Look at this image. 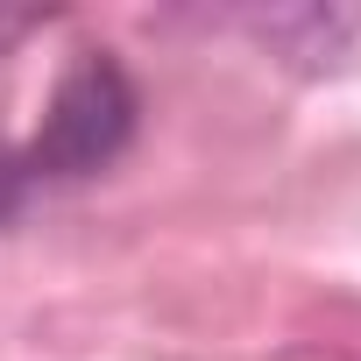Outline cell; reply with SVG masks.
<instances>
[{
	"instance_id": "7a4b0ae2",
	"label": "cell",
	"mask_w": 361,
	"mask_h": 361,
	"mask_svg": "<svg viewBox=\"0 0 361 361\" xmlns=\"http://www.w3.org/2000/svg\"><path fill=\"white\" fill-rule=\"evenodd\" d=\"M354 29H361L354 8H290V15H262V22H255V36H262L269 50L305 57V64H319V57H326V64L347 57Z\"/></svg>"
},
{
	"instance_id": "3957f363",
	"label": "cell",
	"mask_w": 361,
	"mask_h": 361,
	"mask_svg": "<svg viewBox=\"0 0 361 361\" xmlns=\"http://www.w3.org/2000/svg\"><path fill=\"white\" fill-rule=\"evenodd\" d=\"M22 192H29V163H22V149L8 135H0V220L22 206Z\"/></svg>"
},
{
	"instance_id": "6da1fadb",
	"label": "cell",
	"mask_w": 361,
	"mask_h": 361,
	"mask_svg": "<svg viewBox=\"0 0 361 361\" xmlns=\"http://www.w3.org/2000/svg\"><path fill=\"white\" fill-rule=\"evenodd\" d=\"M135 135V85L106 50H78L43 106L36 142L22 149L29 177H92L106 170Z\"/></svg>"
}]
</instances>
